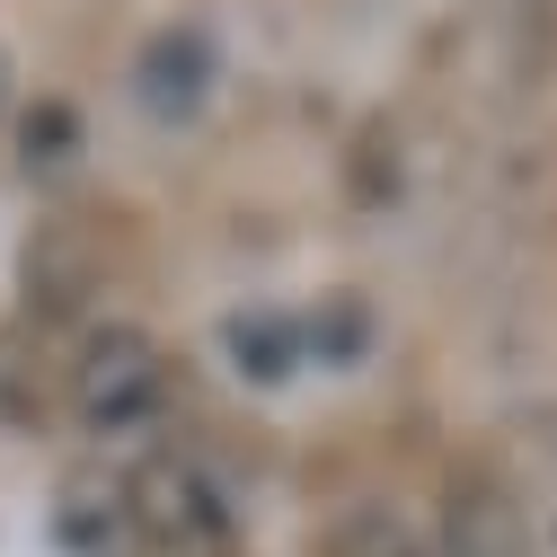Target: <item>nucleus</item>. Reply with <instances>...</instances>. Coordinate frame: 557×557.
Wrapping results in <instances>:
<instances>
[{
	"instance_id": "nucleus-1",
	"label": "nucleus",
	"mask_w": 557,
	"mask_h": 557,
	"mask_svg": "<svg viewBox=\"0 0 557 557\" xmlns=\"http://www.w3.org/2000/svg\"><path fill=\"white\" fill-rule=\"evenodd\" d=\"M53 540L62 557H222L231 496L186 451L89 460L53 486Z\"/></svg>"
},
{
	"instance_id": "nucleus-2",
	"label": "nucleus",
	"mask_w": 557,
	"mask_h": 557,
	"mask_svg": "<svg viewBox=\"0 0 557 557\" xmlns=\"http://www.w3.org/2000/svg\"><path fill=\"white\" fill-rule=\"evenodd\" d=\"M177 407V363L151 327L89 319L72 336V425L81 434H143Z\"/></svg>"
},
{
	"instance_id": "nucleus-3",
	"label": "nucleus",
	"mask_w": 557,
	"mask_h": 557,
	"mask_svg": "<svg viewBox=\"0 0 557 557\" xmlns=\"http://www.w3.org/2000/svg\"><path fill=\"white\" fill-rule=\"evenodd\" d=\"M72 336L53 319H10L0 327V416L10 425H72Z\"/></svg>"
},
{
	"instance_id": "nucleus-4",
	"label": "nucleus",
	"mask_w": 557,
	"mask_h": 557,
	"mask_svg": "<svg viewBox=\"0 0 557 557\" xmlns=\"http://www.w3.org/2000/svg\"><path fill=\"white\" fill-rule=\"evenodd\" d=\"M319 557H425V531L389 505H355L319 531Z\"/></svg>"
},
{
	"instance_id": "nucleus-5",
	"label": "nucleus",
	"mask_w": 557,
	"mask_h": 557,
	"mask_svg": "<svg viewBox=\"0 0 557 557\" xmlns=\"http://www.w3.org/2000/svg\"><path fill=\"white\" fill-rule=\"evenodd\" d=\"M0 98H10V45H0Z\"/></svg>"
}]
</instances>
